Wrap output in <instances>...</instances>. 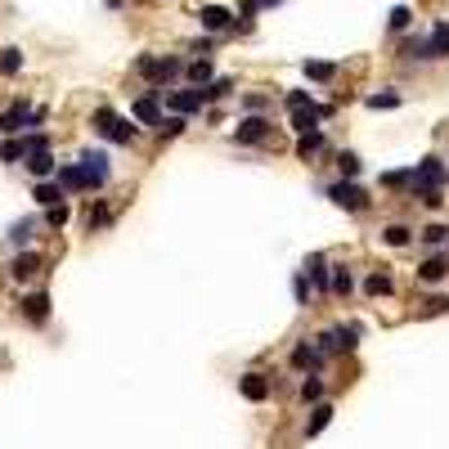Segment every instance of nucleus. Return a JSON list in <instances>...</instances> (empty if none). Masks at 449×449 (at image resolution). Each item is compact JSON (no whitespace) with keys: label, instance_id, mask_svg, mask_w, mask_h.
I'll use <instances>...</instances> for the list:
<instances>
[{"label":"nucleus","instance_id":"obj_1","mask_svg":"<svg viewBox=\"0 0 449 449\" xmlns=\"http://www.w3.org/2000/svg\"><path fill=\"white\" fill-rule=\"evenodd\" d=\"M94 130H99L103 139H112V144H130V139H135V126H130L126 117H117L112 108H99V112H94Z\"/></svg>","mask_w":449,"mask_h":449},{"label":"nucleus","instance_id":"obj_2","mask_svg":"<svg viewBox=\"0 0 449 449\" xmlns=\"http://www.w3.org/2000/svg\"><path fill=\"white\" fill-rule=\"evenodd\" d=\"M328 198H332L337 207H346V212H359V207L368 203L364 189H359L355 180H337V185H328Z\"/></svg>","mask_w":449,"mask_h":449},{"label":"nucleus","instance_id":"obj_3","mask_svg":"<svg viewBox=\"0 0 449 449\" xmlns=\"http://www.w3.org/2000/svg\"><path fill=\"white\" fill-rule=\"evenodd\" d=\"M167 103H171V112H180V117H194V112L203 108V90H171Z\"/></svg>","mask_w":449,"mask_h":449},{"label":"nucleus","instance_id":"obj_4","mask_svg":"<svg viewBox=\"0 0 449 449\" xmlns=\"http://www.w3.org/2000/svg\"><path fill=\"white\" fill-rule=\"evenodd\" d=\"M81 171H85V189H99L103 176H108V158H103V153H85Z\"/></svg>","mask_w":449,"mask_h":449},{"label":"nucleus","instance_id":"obj_5","mask_svg":"<svg viewBox=\"0 0 449 449\" xmlns=\"http://www.w3.org/2000/svg\"><path fill=\"white\" fill-rule=\"evenodd\" d=\"M265 130H270V126H265V117H261V112H256V117H252V112H247V121H243V126H238V144H256V139H265Z\"/></svg>","mask_w":449,"mask_h":449},{"label":"nucleus","instance_id":"obj_6","mask_svg":"<svg viewBox=\"0 0 449 449\" xmlns=\"http://www.w3.org/2000/svg\"><path fill=\"white\" fill-rule=\"evenodd\" d=\"M427 59H449V23H436L432 36H427Z\"/></svg>","mask_w":449,"mask_h":449},{"label":"nucleus","instance_id":"obj_7","mask_svg":"<svg viewBox=\"0 0 449 449\" xmlns=\"http://www.w3.org/2000/svg\"><path fill=\"white\" fill-rule=\"evenodd\" d=\"M23 126H32V108H27V103H14V108L0 117V130H9V135H14V130H23Z\"/></svg>","mask_w":449,"mask_h":449},{"label":"nucleus","instance_id":"obj_8","mask_svg":"<svg viewBox=\"0 0 449 449\" xmlns=\"http://www.w3.org/2000/svg\"><path fill=\"white\" fill-rule=\"evenodd\" d=\"M198 18H203V27H207V32H225V27L234 23V14H229V9H221V5H207Z\"/></svg>","mask_w":449,"mask_h":449},{"label":"nucleus","instance_id":"obj_9","mask_svg":"<svg viewBox=\"0 0 449 449\" xmlns=\"http://www.w3.org/2000/svg\"><path fill=\"white\" fill-rule=\"evenodd\" d=\"M135 121L139 126H158V90H149L144 99H135Z\"/></svg>","mask_w":449,"mask_h":449},{"label":"nucleus","instance_id":"obj_10","mask_svg":"<svg viewBox=\"0 0 449 449\" xmlns=\"http://www.w3.org/2000/svg\"><path fill=\"white\" fill-rule=\"evenodd\" d=\"M23 314L32 323H45V319H50V297H45V292H32V297L23 301Z\"/></svg>","mask_w":449,"mask_h":449},{"label":"nucleus","instance_id":"obj_11","mask_svg":"<svg viewBox=\"0 0 449 449\" xmlns=\"http://www.w3.org/2000/svg\"><path fill=\"white\" fill-rule=\"evenodd\" d=\"M292 364H297V368H310V373H314V368H319V364H323V355H319V346H314V341H301V346H297V350H292Z\"/></svg>","mask_w":449,"mask_h":449},{"label":"nucleus","instance_id":"obj_12","mask_svg":"<svg viewBox=\"0 0 449 449\" xmlns=\"http://www.w3.org/2000/svg\"><path fill=\"white\" fill-rule=\"evenodd\" d=\"M27 171H32V176H50L54 171V158H50V149H27Z\"/></svg>","mask_w":449,"mask_h":449},{"label":"nucleus","instance_id":"obj_13","mask_svg":"<svg viewBox=\"0 0 449 449\" xmlns=\"http://www.w3.org/2000/svg\"><path fill=\"white\" fill-rule=\"evenodd\" d=\"M323 112H328V108H319V103H301L297 117H292V130H314V121H319Z\"/></svg>","mask_w":449,"mask_h":449},{"label":"nucleus","instance_id":"obj_14","mask_svg":"<svg viewBox=\"0 0 449 449\" xmlns=\"http://www.w3.org/2000/svg\"><path fill=\"white\" fill-rule=\"evenodd\" d=\"M449 274V261H441V256H427L423 265H418V279L423 283H436V279H445Z\"/></svg>","mask_w":449,"mask_h":449},{"label":"nucleus","instance_id":"obj_15","mask_svg":"<svg viewBox=\"0 0 449 449\" xmlns=\"http://www.w3.org/2000/svg\"><path fill=\"white\" fill-rule=\"evenodd\" d=\"M238 391H243L247 400H265V396H270V387H265V378H261V373H247L243 382H238Z\"/></svg>","mask_w":449,"mask_h":449},{"label":"nucleus","instance_id":"obj_16","mask_svg":"<svg viewBox=\"0 0 449 449\" xmlns=\"http://www.w3.org/2000/svg\"><path fill=\"white\" fill-rule=\"evenodd\" d=\"M319 149H328L323 130H301V144H297V153H301V158H314Z\"/></svg>","mask_w":449,"mask_h":449},{"label":"nucleus","instance_id":"obj_17","mask_svg":"<svg viewBox=\"0 0 449 449\" xmlns=\"http://www.w3.org/2000/svg\"><path fill=\"white\" fill-rule=\"evenodd\" d=\"M59 189H68V194L85 189V171H81V167H63V171H59Z\"/></svg>","mask_w":449,"mask_h":449},{"label":"nucleus","instance_id":"obj_18","mask_svg":"<svg viewBox=\"0 0 449 449\" xmlns=\"http://www.w3.org/2000/svg\"><path fill=\"white\" fill-rule=\"evenodd\" d=\"M364 288H368V297H391V292H396V283H391V274H368Z\"/></svg>","mask_w":449,"mask_h":449},{"label":"nucleus","instance_id":"obj_19","mask_svg":"<svg viewBox=\"0 0 449 449\" xmlns=\"http://www.w3.org/2000/svg\"><path fill=\"white\" fill-rule=\"evenodd\" d=\"M36 270H41V261H36L32 252H23V256H18V261H14V279H32Z\"/></svg>","mask_w":449,"mask_h":449},{"label":"nucleus","instance_id":"obj_20","mask_svg":"<svg viewBox=\"0 0 449 449\" xmlns=\"http://www.w3.org/2000/svg\"><path fill=\"white\" fill-rule=\"evenodd\" d=\"M305 270H310V283L319 292H328V270H323V256H310V265H305Z\"/></svg>","mask_w":449,"mask_h":449},{"label":"nucleus","instance_id":"obj_21","mask_svg":"<svg viewBox=\"0 0 449 449\" xmlns=\"http://www.w3.org/2000/svg\"><path fill=\"white\" fill-rule=\"evenodd\" d=\"M409 238H414V234H409L405 225H387V229H382V243H387V247H405Z\"/></svg>","mask_w":449,"mask_h":449},{"label":"nucleus","instance_id":"obj_22","mask_svg":"<svg viewBox=\"0 0 449 449\" xmlns=\"http://www.w3.org/2000/svg\"><path fill=\"white\" fill-rule=\"evenodd\" d=\"M368 108L387 112V108H400V94L396 90H382V94H368Z\"/></svg>","mask_w":449,"mask_h":449},{"label":"nucleus","instance_id":"obj_23","mask_svg":"<svg viewBox=\"0 0 449 449\" xmlns=\"http://www.w3.org/2000/svg\"><path fill=\"white\" fill-rule=\"evenodd\" d=\"M180 130H185V117H180V112H171V117H158V135H180Z\"/></svg>","mask_w":449,"mask_h":449},{"label":"nucleus","instance_id":"obj_24","mask_svg":"<svg viewBox=\"0 0 449 449\" xmlns=\"http://www.w3.org/2000/svg\"><path fill=\"white\" fill-rule=\"evenodd\" d=\"M36 203H41V207L63 203V189H59V185H36Z\"/></svg>","mask_w":449,"mask_h":449},{"label":"nucleus","instance_id":"obj_25","mask_svg":"<svg viewBox=\"0 0 449 449\" xmlns=\"http://www.w3.org/2000/svg\"><path fill=\"white\" fill-rule=\"evenodd\" d=\"M27 149H32V139H9V144L0 149V158H5V162H18V158H27Z\"/></svg>","mask_w":449,"mask_h":449},{"label":"nucleus","instance_id":"obj_26","mask_svg":"<svg viewBox=\"0 0 449 449\" xmlns=\"http://www.w3.org/2000/svg\"><path fill=\"white\" fill-rule=\"evenodd\" d=\"M328 423H332V409H328V405H323V409H314V418H310V427H305V436H319Z\"/></svg>","mask_w":449,"mask_h":449},{"label":"nucleus","instance_id":"obj_27","mask_svg":"<svg viewBox=\"0 0 449 449\" xmlns=\"http://www.w3.org/2000/svg\"><path fill=\"white\" fill-rule=\"evenodd\" d=\"M18 68H23V54H18V50H5V54H0V72H5V76H14Z\"/></svg>","mask_w":449,"mask_h":449},{"label":"nucleus","instance_id":"obj_28","mask_svg":"<svg viewBox=\"0 0 449 449\" xmlns=\"http://www.w3.org/2000/svg\"><path fill=\"white\" fill-rule=\"evenodd\" d=\"M328 288H332V292H341V297H346V292L355 288V279H350V270H337V274H332V279H328Z\"/></svg>","mask_w":449,"mask_h":449},{"label":"nucleus","instance_id":"obj_29","mask_svg":"<svg viewBox=\"0 0 449 449\" xmlns=\"http://www.w3.org/2000/svg\"><path fill=\"white\" fill-rule=\"evenodd\" d=\"M305 76H310V81H328V76H332V63L310 59V63H305Z\"/></svg>","mask_w":449,"mask_h":449},{"label":"nucleus","instance_id":"obj_30","mask_svg":"<svg viewBox=\"0 0 449 449\" xmlns=\"http://www.w3.org/2000/svg\"><path fill=\"white\" fill-rule=\"evenodd\" d=\"M445 238H449V229H445V225H427V229H423V243H427V247H441Z\"/></svg>","mask_w":449,"mask_h":449},{"label":"nucleus","instance_id":"obj_31","mask_svg":"<svg viewBox=\"0 0 449 449\" xmlns=\"http://www.w3.org/2000/svg\"><path fill=\"white\" fill-rule=\"evenodd\" d=\"M337 346L341 350H355L359 346V328H350V323H346V328H337Z\"/></svg>","mask_w":449,"mask_h":449},{"label":"nucleus","instance_id":"obj_32","mask_svg":"<svg viewBox=\"0 0 449 449\" xmlns=\"http://www.w3.org/2000/svg\"><path fill=\"white\" fill-rule=\"evenodd\" d=\"M314 346H319V355H337V332H319V337H314Z\"/></svg>","mask_w":449,"mask_h":449},{"label":"nucleus","instance_id":"obj_33","mask_svg":"<svg viewBox=\"0 0 449 449\" xmlns=\"http://www.w3.org/2000/svg\"><path fill=\"white\" fill-rule=\"evenodd\" d=\"M337 162H341V176H346V180H355V176H359V158H355V153H341Z\"/></svg>","mask_w":449,"mask_h":449},{"label":"nucleus","instance_id":"obj_34","mask_svg":"<svg viewBox=\"0 0 449 449\" xmlns=\"http://www.w3.org/2000/svg\"><path fill=\"white\" fill-rule=\"evenodd\" d=\"M409 18H414V14H409L405 5H400V9H391V32H405V27H409Z\"/></svg>","mask_w":449,"mask_h":449},{"label":"nucleus","instance_id":"obj_35","mask_svg":"<svg viewBox=\"0 0 449 449\" xmlns=\"http://www.w3.org/2000/svg\"><path fill=\"white\" fill-rule=\"evenodd\" d=\"M382 185H387V189H405L409 185V171H387V176H382Z\"/></svg>","mask_w":449,"mask_h":449},{"label":"nucleus","instance_id":"obj_36","mask_svg":"<svg viewBox=\"0 0 449 449\" xmlns=\"http://www.w3.org/2000/svg\"><path fill=\"white\" fill-rule=\"evenodd\" d=\"M45 221H50L54 229H63V225H68V207H63V203H54V207H50V216H45Z\"/></svg>","mask_w":449,"mask_h":449},{"label":"nucleus","instance_id":"obj_37","mask_svg":"<svg viewBox=\"0 0 449 449\" xmlns=\"http://www.w3.org/2000/svg\"><path fill=\"white\" fill-rule=\"evenodd\" d=\"M189 76H194L198 85H207V81H212V63H194V68H189Z\"/></svg>","mask_w":449,"mask_h":449},{"label":"nucleus","instance_id":"obj_38","mask_svg":"<svg viewBox=\"0 0 449 449\" xmlns=\"http://www.w3.org/2000/svg\"><path fill=\"white\" fill-rule=\"evenodd\" d=\"M301 396H305V400H319V396H323V382H319V378H305Z\"/></svg>","mask_w":449,"mask_h":449},{"label":"nucleus","instance_id":"obj_39","mask_svg":"<svg viewBox=\"0 0 449 449\" xmlns=\"http://www.w3.org/2000/svg\"><path fill=\"white\" fill-rule=\"evenodd\" d=\"M27 234H32V221H18V225H14V234H9V238H14V243H27Z\"/></svg>","mask_w":449,"mask_h":449},{"label":"nucleus","instance_id":"obj_40","mask_svg":"<svg viewBox=\"0 0 449 449\" xmlns=\"http://www.w3.org/2000/svg\"><path fill=\"white\" fill-rule=\"evenodd\" d=\"M449 310V297H432L427 301V314H445Z\"/></svg>","mask_w":449,"mask_h":449},{"label":"nucleus","instance_id":"obj_41","mask_svg":"<svg viewBox=\"0 0 449 449\" xmlns=\"http://www.w3.org/2000/svg\"><path fill=\"white\" fill-rule=\"evenodd\" d=\"M301 103H310V94H305V90H292L288 94V108H301Z\"/></svg>","mask_w":449,"mask_h":449}]
</instances>
